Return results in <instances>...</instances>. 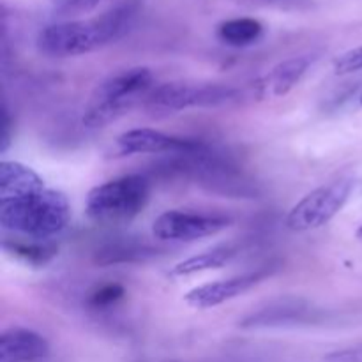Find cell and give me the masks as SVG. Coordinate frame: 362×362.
<instances>
[{"label":"cell","instance_id":"cell-1","mask_svg":"<svg viewBox=\"0 0 362 362\" xmlns=\"http://www.w3.org/2000/svg\"><path fill=\"white\" fill-rule=\"evenodd\" d=\"M71 223L69 200L45 180L0 193V226L7 235L55 240Z\"/></svg>","mask_w":362,"mask_h":362},{"label":"cell","instance_id":"cell-2","mask_svg":"<svg viewBox=\"0 0 362 362\" xmlns=\"http://www.w3.org/2000/svg\"><path fill=\"white\" fill-rule=\"evenodd\" d=\"M134 18V6L119 4L94 20H69L48 25L39 32L35 45L42 55L53 59L85 55L124 37L133 27Z\"/></svg>","mask_w":362,"mask_h":362},{"label":"cell","instance_id":"cell-3","mask_svg":"<svg viewBox=\"0 0 362 362\" xmlns=\"http://www.w3.org/2000/svg\"><path fill=\"white\" fill-rule=\"evenodd\" d=\"M156 78L148 67H131L106 78L94 88L85 105L81 122L90 129L115 122L151 95Z\"/></svg>","mask_w":362,"mask_h":362},{"label":"cell","instance_id":"cell-4","mask_svg":"<svg viewBox=\"0 0 362 362\" xmlns=\"http://www.w3.org/2000/svg\"><path fill=\"white\" fill-rule=\"evenodd\" d=\"M148 200L151 182L141 175H124L92 187L85 212L98 225H124L140 216Z\"/></svg>","mask_w":362,"mask_h":362},{"label":"cell","instance_id":"cell-5","mask_svg":"<svg viewBox=\"0 0 362 362\" xmlns=\"http://www.w3.org/2000/svg\"><path fill=\"white\" fill-rule=\"evenodd\" d=\"M354 191L352 177H341L338 180L324 184L317 187L297 205L286 216V226L293 232H310V230L322 228L331 219L339 214L345 204L349 202Z\"/></svg>","mask_w":362,"mask_h":362},{"label":"cell","instance_id":"cell-6","mask_svg":"<svg viewBox=\"0 0 362 362\" xmlns=\"http://www.w3.org/2000/svg\"><path fill=\"white\" fill-rule=\"evenodd\" d=\"M240 99V92L235 87L219 83H172L156 85L147 98V106L165 112H180L186 108H212L225 106Z\"/></svg>","mask_w":362,"mask_h":362},{"label":"cell","instance_id":"cell-7","mask_svg":"<svg viewBox=\"0 0 362 362\" xmlns=\"http://www.w3.org/2000/svg\"><path fill=\"white\" fill-rule=\"evenodd\" d=\"M232 225V219L223 214L205 212L166 211L158 216L152 225V235L159 240L172 243H193L216 235Z\"/></svg>","mask_w":362,"mask_h":362},{"label":"cell","instance_id":"cell-8","mask_svg":"<svg viewBox=\"0 0 362 362\" xmlns=\"http://www.w3.org/2000/svg\"><path fill=\"white\" fill-rule=\"evenodd\" d=\"M120 154H194L204 151L202 141L166 134L163 131L140 127L129 129L117 138Z\"/></svg>","mask_w":362,"mask_h":362},{"label":"cell","instance_id":"cell-9","mask_svg":"<svg viewBox=\"0 0 362 362\" xmlns=\"http://www.w3.org/2000/svg\"><path fill=\"white\" fill-rule=\"evenodd\" d=\"M267 274V271H255L247 272V274L233 276V278L228 279L205 283V285L189 290L184 299H186V303L191 308H197V310H211V308L221 306V304L246 293L247 290L258 285Z\"/></svg>","mask_w":362,"mask_h":362},{"label":"cell","instance_id":"cell-10","mask_svg":"<svg viewBox=\"0 0 362 362\" xmlns=\"http://www.w3.org/2000/svg\"><path fill=\"white\" fill-rule=\"evenodd\" d=\"M49 356L45 336L27 327H9L0 334V362H42Z\"/></svg>","mask_w":362,"mask_h":362},{"label":"cell","instance_id":"cell-11","mask_svg":"<svg viewBox=\"0 0 362 362\" xmlns=\"http://www.w3.org/2000/svg\"><path fill=\"white\" fill-rule=\"evenodd\" d=\"M315 59H317L315 55H299L279 62L258 81L260 95H264V98H283V95L288 94L296 85H299L304 74L310 71Z\"/></svg>","mask_w":362,"mask_h":362},{"label":"cell","instance_id":"cell-12","mask_svg":"<svg viewBox=\"0 0 362 362\" xmlns=\"http://www.w3.org/2000/svg\"><path fill=\"white\" fill-rule=\"evenodd\" d=\"M2 247L7 255L18 258L30 267H45L59 253L55 240L28 239V237L7 235V233H4Z\"/></svg>","mask_w":362,"mask_h":362},{"label":"cell","instance_id":"cell-13","mask_svg":"<svg viewBox=\"0 0 362 362\" xmlns=\"http://www.w3.org/2000/svg\"><path fill=\"white\" fill-rule=\"evenodd\" d=\"M237 255V247L233 246H219L214 250L204 251L200 255L187 258V260L180 262L175 267L170 271L172 278H187V276L198 274V272L214 271V269H221L232 260Z\"/></svg>","mask_w":362,"mask_h":362},{"label":"cell","instance_id":"cell-14","mask_svg":"<svg viewBox=\"0 0 362 362\" xmlns=\"http://www.w3.org/2000/svg\"><path fill=\"white\" fill-rule=\"evenodd\" d=\"M264 35V25L257 18L243 16L223 21L218 27V37L233 48H246L258 42Z\"/></svg>","mask_w":362,"mask_h":362},{"label":"cell","instance_id":"cell-15","mask_svg":"<svg viewBox=\"0 0 362 362\" xmlns=\"http://www.w3.org/2000/svg\"><path fill=\"white\" fill-rule=\"evenodd\" d=\"M156 253L154 247L140 243H119L110 244L105 250L95 253V262L99 265L112 264H133V262H145L152 258Z\"/></svg>","mask_w":362,"mask_h":362},{"label":"cell","instance_id":"cell-16","mask_svg":"<svg viewBox=\"0 0 362 362\" xmlns=\"http://www.w3.org/2000/svg\"><path fill=\"white\" fill-rule=\"evenodd\" d=\"M304 311H308L306 308H300L297 304L293 306L283 304V306L271 308V310L267 308V310H262L260 313L244 320L243 327H272V325H285L290 322H303Z\"/></svg>","mask_w":362,"mask_h":362},{"label":"cell","instance_id":"cell-17","mask_svg":"<svg viewBox=\"0 0 362 362\" xmlns=\"http://www.w3.org/2000/svg\"><path fill=\"white\" fill-rule=\"evenodd\" d=\"M124 297V286L119 283H106V285L98 286L94 292L88 296V306L94 310H105L115 304Z\"/></svg>","mask_w":362,"mask_h":362},{"label":"cell","instance_id":"cell-18","mask_svg":"<svg viewBox=\"0 0 362 362\" xmlns=\"http://www.w3.org/2000/svg\"><path fill=\"white\" fill-rule=\"evenodd\" d=\"M101 0H49L53 13L64 18H74L87 14L99 6Z\"/></svg>","mask_w":362,"mask_h":362},{"label":"cell","instance_id":"cell-19","mask_svg":"<svg viewBox=\"0 0 362 362\" xmlns=\"http://www.w3.org/2000/svg\"><path fill=\"white\" fill-rule=\"evenodd\" d=\"M361 69H362V46L349 49V52L343 53L341 57H338L334 62L336 74H350Z\"/></svg>","mask_w":362,"mask_h":362},{"label":"cell","instance_id":"cell-20","mask_svg":"<svg viewBox=\"0 0 362 362\" xmlns=\"http://www.w3.org/2000/svg\"><path fill=\"white\" fill-rule=\"evenodd\" d=\"M322 362H362V346L336 350V352L327 354Z\"/></svg>","mask_w":362,"mask_h":362},{"label":"cell","instance_id":"cell-21","mask_svg":"<svg viewBox=\"0 0 362 362\" xmlns=\"http://www.w3.org/2000/svg\"><path fill=\"white\" fill-rule=\"evenodd\" d=\"M255 2L265 4V6H293V4H299L303 0H255Z\"/></svg>","mask_w":362,"mask_h":362},{"label":"cell","instance_id":"cell-22","mask_svg":"<svg viewBox=\"0 0 362 362\" xmlns=\"http://www.w3.org/2000/svg\"><path fill=\"white\" fill-rule=\"evenodd\" d=\"M359 235H361V237H362V228H361V230H359Z\"/></svg>","mask_w":362,"mask_h":362},{"label":"cell","instance_id":"cell-23","mask_svg":"<svg viewBox=\"0 0 362 362\" xmlns=\"http://www.w3.org/2000/svg\"><path fill=\"white\" fill-rule=\"evenodd\" d=\"M361 105H362V98H361Z\"/></svg>","mask_w":362,"mask_h":362}]
</instances>
